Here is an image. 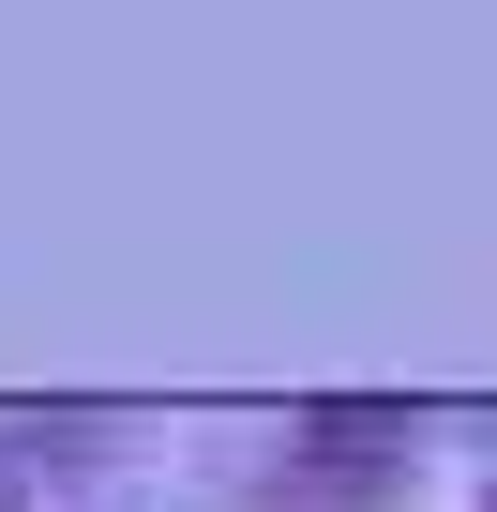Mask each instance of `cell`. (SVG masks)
<instances>
[{"label": "cell", "instance_id": "1", "mask_svg": "<svg viewBox=\"0 0 497 512\" xmlns=\"http://www.w3.org/2000/svg\"><path fill=\"white\" fill-rule=\"evenodd\" d=\"M0 512H46V467L31 452H0Z\"/></svg>", "mask_w": 497, "mask_h": 512}]
</instances>
